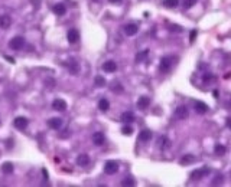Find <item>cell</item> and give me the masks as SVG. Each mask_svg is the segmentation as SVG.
<instances>
[{
    "mask_svg": "<svg viewBox=\"0 0 231 187\" xmlns=\"http://www.w3.org/2000/svg\"><path fill=\"white\" fill-rule=\"evenodd\" d=\"M118 171V164L113 160H108V161L104 164V173L111 176V174H116Z\"/></svg>",
    "mask_w": 231,
    "mask_h": 187,
    "instance_id": "cell-2",
    "label": "cell"
},
{
    "mask_svg": "<svg viewBox=\"0 0 231 187\" xmlns=\"http://www.w3.org/2000/svg\"><path fill=\"white\" fill-rule=\"evenodd\" d=\"M52 10L57 16H64V14L67 13V7H65L62 3H58V4H55V6L52 7Z\"/></svg>",
    "mask_w": 231,
    "mask_h": 187,
    "instance_id": "cell-15",
    "label": "cell"
},
{
    "mask_svg": "<svg viewBox=\"0 0 231 187\" xmlns=\"http://www.w3.org/2000/svg\"><path fill=\"white\" fill-rule=\"evenodd\" d=\"M64 65L68 68V71L71 72V74H74V75H77L80 72V65H78V62L75 59H69V60H67V62H64Z\"/></svg>",
    "mask_w": 231,
    "mask_h": 187,
    "instance_id": "cell-5",
    "label": "cell"
},
{
    "mask_svg": "<svg viewBox=\"0 0 231 187\" xmlns=\"http://www.w3.org/2000/svg\"><path fill=\"white\" fill-rule=\"evenodd\" d=\"M120 120L123 121V122H132V121H135V115H133V112H130V111H127V112H123L120 117Z\"/></svg>",
    "mask_w": 231,
    "mask_h": 187,
    "instance_id": "cell-23",
    "label": "cell"
},
{
    "mask_svg": "<svg viewBox=\"0 0 231 187\" xmlns=\"http://www.w3.org/2000/svg\"><path fill=\"white\" fill-rule=\"evenodd\" d=\"M4 59L9 60L10 64H14V58H12V56H4Z\"/></svg>",
    "mask_w": 231,
    "mask_h": 187,
    "instance_id": "cell-37",
    "label": "cell"
},
{
    "mask_svg": "<svg viewBox=\"0 0 231 187\" xmlns=\"http://www.w3.org/2000/svg\"><path fill=\"white\" fill-rule=\"evenodd\" d=\"M169 30H171V32H182V28L179 25H171L169 26Z\"/></svg>",
    "mask_w": 231,
    "mask_h": 187,
    "instance_id": "cell-33",
    "label": "cell"
},
{
    "mask_svg": "<svg viewBox=\"0 0 231 187\" xmlns=\"http://www.w3.org/2000/svg\"><path fill=\"white\" fill-rule=\"evenodd\" d=\"M188 115H189V111L185 105H179L176 108V111H175V117L178 120H185V118H188Z\"/></svg>",
    "mask_w": 231,
    "mask_h": 187,
    "instance_id": "cell-7",
    "label": "cell"
},
{
    "mask_svg": "<svg viewBox=\"0 0 231 187\" xmlns=\"http://www.w3.org/2000/svg\"><path fill=\"white\" fill-rule=\"evenodd\" d=\"M110 3H121V0H108Z\"/></svg>",
    "mask_w": 231,
    "mask_h": 187,
    "instance_id": "cell-39",
    "label": "cell"
},
{
    "mask_svg": "<svg viewBox=\"0 0 231 187\" xmlns=\"http://www.w3.org/2000/svg\"><path fill=\"white\" fill-rule=\"evenodd\" d=\"M208 173H210V169H208V167H202V169L192 171V173H191V179H192V180H201V179H204V177H205Z\"/></svg>",
    "mask_w": 231,
    "mask_h": 187,
    "instance_id": "cell-4",
    "label": "cell"
},
{
    "mask_svg": "<svg viewBox=\"0 0 231 187\" xmlns=\"http://www.w3.org/2000/svg\"><path fill=\"white\" fill-rule=\"evenodd\" d=\"M52 108L55 111H65V110H67V102H65L64 99L58 98V99H55V101L52 102Z\"/></svg>",
    "mask_w": 231,
    "mask_h": 187,
    "instance_id": "cell-9",
    "label": "cell"
},
{
    "mask_svg": "<svg viewBox=\"0 0 231 187\" xmlns=\"http://www.w3.org/2000/svg\"><path fill=\"white\" fill-rule=\"evenodd\" d=\"M42 174H43V177H45V179H48V171H46L45 169H42Z\"/></svg>",
    "mask_w": 231,
    "mask_h": 187,
    "instance_id": "cell-38",
    "label": "cell"
},
{
    "mask_svg": "<svg viewBox=\"0 0 231 187\" xmlns=\"http://www.w3.org/2000/svg\"><path fill=\"white\" fill-rule=\"evenodd\" d=\"M173 66V58L172 56H163L162 59H160V71L162 72H168V71H171V68Z\"/></svg>",
    "mask_w": 231,
    "mask_h": 187,
    "instance_id": "cell-1",
    "label": "cell"
},
{
    "mask_svg": "<svg viewBox=\"0 0 231 187\" xmlns=\"http://www.w3.org/2000/svg\"><path fill=\"white\" fill-rule=\"evenodd\" d=\"M195 38H196V30L194 29V30H191V35H189V42H194L195 40Z\"/></svg>",
    "mask_w": 231,
    "mask_h": 187,
    "instance_id": "cell-34",
    "label": "cell"
},
{
    "mask_svg": "<svg viewBox=\"0 0 231 187\" xmlns=\"http://www.w3.org/2000/svg\"><path fill=\"white\" fill-rule=\"evenodd\" d=\"M111 91L116 92V94H120V92H123V86H121L120 82H113V84H111Z\"/></svg>",
    "mask_w": 231,
    "mask_h": 187,
    "instance_id": "cell-28",
    "label": "cell"
},
{
    "mask_svg": "<svg viewBox=\"0 0 231 187\" xmlns=\"http://www.w3.org/2000/svg\"><path fill=\"white\" fill-rule=\"evenodd\" d=\"M195 155L192 154H185L184 157H182L181 160H179V164H182V166H186V164H192V163H195Z\"/></svg>",
    "mask_w": 231,
    "mask_h": 187,
    "instance_id": "cell-17",
    "label": "cell"
},
{
    "mask_svg": "<svg viewBox=\"0 0 231 187\" xmlns=\"http://www.w3.org/2000/svg\"><path fill=\"white\" fill-rule=\"evenodd\" d=\"M94 84H96L97 88H103L104 85L107 84V81H106V78H104V76H101V75H97L96 79H94Z\"/></svg>",
    "mask_w": 231,
    "mask_h": 187,
    "instance_id": "cell-24",
    "label": "cell"
},
{
    "mask_svg": "<svg viewBox=\"0 0 231 187\" xmlns=\"http://www.w3.org/2000/svg\"><path fill=\"white\" fill-rule=\"evenodd\" d=\"M157 147L159 148H162V150H166V148H169L171 147V141H169V138L168 137H159L157 138Z\"/></svg>",
    "mask_w": 231,
    "mask_h": 187,
    "instance_id": "cell-13",
    "label": "cell"
},
{
    "mask_svg": "<svg viewBox=\"0 0 231 187\" xmlns=\"http://www.w3.org/2000/svg\"><path fill=\"white\" fill-rule=\"evenodd\" d=\"M212 79V75L211 74H205L204 75V82H208V81H211Z\"/></svg>",
    "mask_w": 231,
    "mask_h": 187,
    "instance_id": "cell-35",
    "label": "cell"
},
{
    "mask_svg": "<svg viewBox=\"0 0 231 187\" xmlns=\"http://www.w3.org/2000/svg\"><path fill=\"white\" fill-rule=\"evenodd\" d=\"M150 138H152V131L150 130H143L139 132V141L146 143V141H149Z\"/></svg>",
    "mask_w": 231,
    "mask_h": 187,
    "instance_id": "cell-18",
    "label": "cell"
},
{
    "mask_svg": "<svg viewBox=\"0 0 231 187\" xmlns=\"http://www.w3.org/2000/svg\"><path fill=\"white\" fill-rule=\"evenodd\" d=\"M103 69H104V72H108V74L116 72L117 71V64H116L114 60H107V62H104Z\"/></svg>",
    "mask_w": 231,
    "mask_h": 187,
    "instance_id": "cell-10",
    "label": "cell"
},
{
    "mask_svg": "<svg viewBox=\"0 0 231 187\" xmlns=\"http://www.w3.org/2000/svg\"><path fill=\"white\" fill-rule=\"evenodd\" d=\"M121 134L123 135H132L133 134V128L130 125H124V127L121 128Z\"/></svg>",
    "mask_w": 231,
    "mask_h": 187,
    "instance_id": "cell-31",
    "label": "cell"
},
{
    "mask_svg": "<svg viewBox=\"0 0 231 187\" xmlns=\"http://www.w3.org/2000/svg\"><path fill=\"white\" fill-rule=\"evenodd\" d=\"M23 45H25V39L22 38V36H14L13 39H10V42H9V46L14 50H20L23 48Z\"/></svg>",
    "mask_w": 231,
    "mask_h": 187,
    "instance_id": "cell-3",
    "label": "cell"
},
{
    "mask_svg": "<svg viewBox=\"0 0 231 187\" xmlns=\"http://www.w3.org/2000/svg\"><path fill=\"white\" fill-rule=\"evenodd\" d=\"M208 110H210V106L206 105L205 102H202V101H196L195 102V111L198 114H201V115H202V114H206Z\"/></svg>",
    "mask_w": 231,
    "mask_h": 187,
    "instance_id": "cell-11",
    "label": "cell"
},
{
    "mask_svg": "<svg viewBox=\"0 0 231 187\" xmlns=\"http://www.w3.org/2000/svg\"><path fill=\"white\" fill-rule=\"evenodd\" d=\"M147 55H149V50H147V49L143 50V52H140V53H137V55H136V62H142V60L145 59Z\"/></svg>",
    "mask_w": 231,
    "mask_h": 187,
    "instance_id": "cell-29",
    "label": "cell"
},
{
    "mask_svg": "<svg viewBox=\"0 0 231 187\" xmlns=\"http://www.w3.org/2000/svg\"><path fill=\"white\" fill-rule=\"evenodd\" d=\"M108 108H110V102H108L106 98L100 99L98 101V110L103 111V112H106V111H108Z\"/></svg>",
    "mask_w": 231,
    "mask_h": 187,
    "instance_id": "cell-22",
    "label": "cell"
},
{
    "mask_svg": "<svg viewBox=\"0 0 231 187\" xmlns=\"http://www.w3.org/2000/svg\"><path fill=\"white\" fill-rule=\"evenodd\" d=\"M195 3H196V0H184V7L185 9H191Z\"/></svg>",
    "mask_w": 231,
    "mask_h": 187,
    "instance_id": "cell-32",
    "label": "cell"
},
{
    "mask_svg": "<svg viewBox=\"0 0 231 187\" xmlns=\"http://www.w3.org/2000/svg\"><path fill=\"white\" fill-rule=\"evenodd\" d=\"M136 184V181L133 180L132 177H126L124 180L121 181V186H129V187H132V186H135Z\"/></svg>",
    "mask_w": 231,
    "mask_h": 187,
    "instance_id": "cell-30",
    "label": "cell"
},
{
    "mask_svg": "<svg viewBox=\"0 0 231 187\" xmlns=\"http://www.w3.org/2000/svg\"><path fill=\"white\" fill-rule=\"evenodd\" d=\"M162 4L165 7H168V9H175V7L178 6V0H163Z\"/></svg>",
    "mask_w": 231,
    "mask_h": 187,
    "instance_id": "cell-26",
    "label": "cell"
},
{
    "mask_svg": "<svg viewBox=\"0 0 231 187\" xmlns=\"http://www.w3.org/2000/svg\"><path fill=\"white\" fill-rule=\"evenodd\" d=\"M2 171H3L4 174H12L13 173V164L9 161L3 163V166H2Z\"/></svg>",
    "mask_w": 231,
    "mask_h": 187,
    "instance_id": "cell-25",
    "label": "cell"
},
{
    "mask_svg": "<svg viewBox=\"0 0 231 187\" xmlns=\"http://www.w3.org/2000/svg\"><path fill=\"white\" fill-rule=\"evenodd\" d=\"M218 181H220V183H223V176H221V174H220V176H217V177H215V180L212 181V184H217Z\"/></svg>",
    "mask_w": 231,
    "mask_h": 187,
    "instance_id": "cell-36",
    "label": "cell"
},
{
    "mask_svg": "<svg viewBox=\"0 0 231 187\" xmlns=\"http://www.w3.org/2000/svg\"><path fill=\"white\" fill-rule=\"evenodd\" d=\"M150 105V99L147 96H140L137 101V108L139 110H146Z\"/></svg>",
    "mask_w": 231,
    "mask_h": 187,
    "instance_id": "cell-14",
    "label": "cell"
},
{
    "mask_svg": "<svg viewBox=\"0 0 231 187\" xmlns=\"http://www.w3.org/2000/svg\"><path fill=\"white\" fill-rule=\"evenodd\" d=\"M137 32H139V26L136 23H130V25L124 26V33L127 36H135Z\"/></svg>",
    "mask_w": 231,
    "mask_h": 187,
    "instance_id": "cell-12",
    "label": "cell"
},
{
    "mask_svg": "<svg viewBox=\"0 0 231 187\" xmlns=\"http://www.w3.org/2000/svg\"><path fill=\"white\" fill-rule=\"evenodd\" d=\"M92 143L96 145H103L104 144V134L103 132H94L92 134Z\"/></svg>",
    "mask_w": 231,
    "mask_h": 187,
    "instance_id": "cell-20",
    "label": "cell"
},
{
    "mask_svg": "<svg viewBox=\"0 0 231 187\" xmlns=\"http://www.w3.org/2000/svg\"><path fill=\"white\" fill-rule=\"evenodd\" d=\"M10 25H12V18L10 16H7V14L0 16V29H7Z\"/></svg>",
    "mask_w": 231,
    "mask_h": 187,
    "instance_id": "cell-16",
    "label": "cell"
},
{
    "mask_svg": "<svg viewBox=\"0 0 231 187\" xmlns=\"http://www.w3.org/2000/svg\"><path fill=\"white\" fill-rule=\"evenodd\" d=\"M67 39L69 43H77L80 40V32L77 29H69L67 33Z\"/></svg>",
    "mask_w": 231,
    "mask_h": 187,
    "instance_id": "cell-8",
    "label": "cell"
},
{
    "mask_svg": "<svg viewBox=\"0 0 231 187\" xmlns=\"http://www.w3.org/2000/svg\"><path fill=\"white\" fill-rule=\"evenodd\" d=\"M77 164L78 166H88L90 164V157L87 154H80L78 157H77Z\"/></svg>",
    "mask_w": 231,
    "mask_h": 187,
    "instance_id": "cell-21",
    "label": "cell"
},
{
    "mask_svg": "<svg viewBox=\"0 0 231 187\" xmlns=\"http://www.w3.org/2000/svg\"><path fill=\"white\" fill-rule=\"evenodd\" d=\"M96 2H98V0H96Z\"/></svg>",
    "mask_w": 231,
    "mask_h": 187,
    "instance_id": "cell-40",
    "label": "cell"
},
{
    "mask_svg": "<svg viewBox=\"0 0 231 187\" xmlns=\"http://www.w3.org/2000/svg\"><path fill=\"white\" fill-rule=\"evenodd\" d=\"M48 125H49L52 130H59V128L62 127V120H61V118H51V120L48 121Z\"/></svg>",
    "mask_w": 231,
    "mask_h": 187,
    "instance_id": "cell-19",
    "label": "cell"
},
{
    "mask_svg": "<svg viewBox=\"0 0 231 187\" xmlns=\"http://www.w3.org/2000/svg\"><path fill=\"white\" fill-rule=\"evenodd\" d=\"M28 124H29V121L25 117H16L13 121L14 128H18V130H25V128L28 127Z\"/></svg>",
    "mask_w": 231,
    "mask_h": 187,
    "instance_id": "cell-6",
    "label": "cell"
},
{
    "mask_svg": "<svg viewBox=\"0 0 231 187\" xmlns=\"http://www.w3.org/2000/svg\"><path fill=\"white\" fill-rule=\"evenodd\" d=\"M214 151H215V154H217V155H224L225 151H227V148H225L223 144H215V147H214Z\"/></svg>",
    "mask_w": 231,
    "mask_h": 187,
    "instance_id": "cell-27",
    "label": "cell"
}]
</instances>
